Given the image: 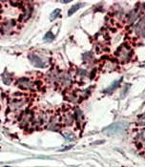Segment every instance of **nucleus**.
Segmentation results:
<instances>
[{
	"label": "nucleus",
	"instance_id": "2",
	"mask_svg": "<svg viewBox=\"0 0 145 167\" xmlns=\"http://www.w3.org/2000/svg\"><path fill=\"white\" fill-rule=\"evenodd\" d=\"M30 60L35 67H38V68H44V67H46V65H47L46 62L43 61L40 57H38V56L35 55H30Z\"/></svg>",
	"mask_w": 145,
	"mask_h": 167
},
{
	"label": "nucleus",
	"instance_id": "6",
	"mask_svg": "<svg viewBox=\"0 0 145 167\" xmlns=\"http://www.w3.org/2000/svg\"><path fill=\"white\" fill-rule=\"evenodd\" d=\"M53 35L51 32H49V33H47L46 35H45V36H44V40L45 41H48V42H51V41H53Z\"/></svg>",
	"mask_w": 145,
	"mask_h": 167
},
{
	"label": "nucleus",
	"instance_id": "1",
	"mask_svg": "<svg viewBox=\"0 0 145 167\" xmlns=\"http://www.w3.org/2000/svg\"><path fill=\"white\" fill-rule=\"evenodd\" d=\"M127 128H128V123L126 121H118V122L113 123L110 126H108L103 131V133L105 135L109 136V137H112V136L118 135L119 133L123 132Z\"/></svg>",
	"mask_w": 145,
	"mask_h": 167
},
{
	"label": "nucleus",
	"instance_id": "8",
	"mask_svg": "<svg viewBox=\"0 0 145 167\" xmlns=\"http://www.w3.org/2000/svg\"><path fill=\"white\" fill-rule=\"evenodd\" d=\"M140 121H143V122H142L141 124H143V123H145V115L143 116V117H142L141 118H140Z\"/></svg>",
	"mask_w": 145,
	"mask_h": 167
},
{
	"label": "nucleus",
	"instance_id": "7",
	"mask_svg": "<svg viewBox=\"0 0 145 167\" xmlns=\"http://www.w3.org/2000/svg\"><path fill=\"white\" fill-rule=\"evenodd\" d=\"M140 138H141L142 140L145 141V130H143V131L140 133Z\"/></svg>",
	"mask_w": 145,
	"mask_h": 167
},
{
	"label": "nucleus",
	"instance_id": "5",
	"mask_svg": "<svg viewBox=\"0 0 145 167\" xmlns=\"http://www.w3.org/2000/svg\"><path fill=\"white\" fill-rule=\"evenodd\" d=\"M59 15H60V10H59V9H56V10L53 11V12L52 13H51L50 19H51V20H55V19L56 17H58Z\"/></svg>",
	"mask_w": 145,
	"mask_h": 167
},
{
	"label": "nucleus",
	"instance_id": "4",
	"mask_svg": "<svg viewBox=\"0 0 145 167\" xmlns=\"http://www.w3.org/2000/svg\"><path fill=\"white\" fill-rule=\"evenodd\" d=\"M81 7V4H76V5H74V6L71 8L69 10V12H68V15H72L74 13H76V11H78L79 8Z\"/></svg>",
	"mask_w": 145,
	"mask_h": 167
},
{
	"label": "nucleus",
	"instance_id": "3",
	"mask_svg": "<svg viewBox=\"0 0 145 167\" xmlns=\"http://www.w3.org/2000/svg\"><path fill=\"white\" fill-rule=\"evenodd\" d=\"M18 85L22 89H31L33 87V83L27 78H21L20 80H18Z\"/></svg>",
	"mask_w": 145,
	"mask_h": 167
}]
</instances>
